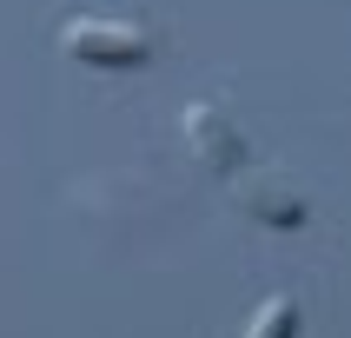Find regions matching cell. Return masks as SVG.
Segmentation results:
<instances>
[{
	"label": "cell",
	"instance_id": "obj_1",
	"mask_svg": "<svg viewBox=\"0 0 351 338\" xmlns=\"http://www.w3.org/2000/svg\"><path fill=\"white\" fill-rule=\"evenodd\" d=\"M60 47L73 60H86V67H139V60L153 53V40L139 34V27H126V20H93V14L66 20V27H60Z\"/></svg>",
	"mask_w": 351,
	"mask_h": 338
},
{
	"label": "cell",
	"instance_id": "obj_2",
	"mask_svg": "<svg viewBox=\"0 0 351 338\" xmlns=\"http://www.w3.org/2000/svg\"><path fill=\"white\" fill-rule=\"evenodd\" d=\"M186 133H193V146L206 159H213L219 173H232L239 166V146H232V126L219 119V106H186Z\"/></svg>",
	"mask_w": 351,
	"mask_h": 338
},
{
	"label": "cell",
	"instance_id": "obj_3",
	"mask_svg": "<svg viewBox=\"0 0 351 338\" xmlns=\"http://www.w3.org/2000/svg\"><path fill=\"white\" fill-rule=\"evenodd\" d=\"M292 332H298L292 298H265V305H258V318L245 325V338H292Z\"/></svg>",
	"mask_w": 351,
	"mask_h": 338
},
{
	"label": "cell",
	"instance_id": "obj_4",
	"mask_svg": "<svg viewBox=\"0 0 351 338\" xmlns=\"http://www.w3.org/2000/svg\"><path fill=\"white\" fill-rule=\"evenodd\" d=\"M245 206H252L258 219H272V226H298V219H305V206H298V199H278V186H258V193H245Z\"/></svg>",
	"mask_w": 351,
	"mask_h": 338
}]
</instances>
